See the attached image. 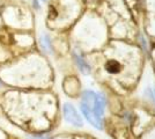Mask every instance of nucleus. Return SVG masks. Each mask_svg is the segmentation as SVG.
<instances>
[{
	"mask_svg": "<svg viewBox=\"0 0 155 139\" xmlns=\"http://www.w3.org/2000/svg\"><path fill=\"white\" fill-rule=\"evenodd\" d=\"M74 58H75V61H77L78 66L80 67V70H81V72L84 73V74H89L91 72V68L88 66V64L84 61L80 56H78L77 53H74Z\"/></svg>",
	"mask_w": 155,
	"mask_h": 139,
	"instance_id": "obj_3",
	"label": "nucleus"
},
{
	"mask_svg": "<svg viewBox=\"0 0 155 139\" xmlns=\"http://www.w3.org/2000/svg\"><path fill=\"white\" fill-rule=\"evenodd\" d=\"M63 111H64L65 119L68 123H71L72 125L74 126H82V119L79 116L75 108L72 106L71 103H65L63 107Z\"/></svg>",
	"mask_w": 155,
	"mask_h": 139,
	"instance_id": "obj_2",
	"label": "nucleus"
},
{
	"mask_svg": "<svg viewBox=\"0 0 155 139\" xmlns=\"http://www.w3.org/2000/svg\"><path fill=\"white\" fill-rule=\"evenodd\" d=\"M104 108L105 101L100 94H96L91 91L84 92L81 101V111L87 121L97 129H102V116L104 114Z\"/></svg>",
	"mask_w": 155,
	"mask_h": 139,
	"instance_id": "obj_1",
	"label": "nucleus"
},
{
	"mask_svg": "<svg viewBox=\"0 0 155 139\" xmlns=\"http://www.w3.org/2000/svg\"><path fill=\"white\" fill-rule=\"evenodd\" d=\"M105 70L109 73L115 74V73H118L120 71V65H119V63L117 60H109L105 64Z\"/></svg>",
	"mask_w": 155,
	"mask_h": 139,
	"instance_id": "obj_4",
	"label": "nucleus"
}]
</instances>
